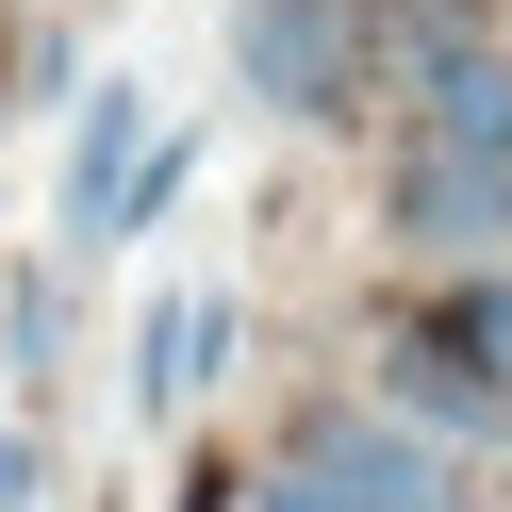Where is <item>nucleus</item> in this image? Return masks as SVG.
<instances>
[{
    "mask_svg": "<svg viewBox=\"0 0 512 512\" xmlns=\"http://www.w3.org/2000/svg\"><path fill=\"white\" fill-rule=\"evenodd\" d=\"M397 248H430V265H479V248H512V166H479V149H397Z\"/></svg>",
    "mask_w": 512,
    "mask_h": 512,
    "instance_id": "obj_3",
    "label": "nucleus"
},
{
    "mask_svg": "<svg viewBox=\"0 0 512 512\" xmlns=\"http://www.w3.org/2000/svg\"><path fill=\"white\" fill-rule=\"evenodd\" d=\"M232 67H248L265 116H347V100H364V17H347V0H248Z\"/></svg>",
    "mask_w": 512,
    "mask_h": 512,
    "instance_id": "obj_2",
    "label": "nucleus"
},
{
    "mask_svg": "<svg viewBox=\"0 0 512 512\" xmlns=\"http://www.w3.org/2000/svg\"><path fill=\"white\" fill-rule=\"evenodd\" d=\"M446 496H463V479H446L430 430H397V413H331L248 512H446Z\"/></svg>",
    "mask_w": 512,
    "mask_h": 512,
    "instance_id": "obj_1",
    "label": "nucleus"
},
{
    "mask_svg": "<svg viewBox=\"0 0 512 512\" xmlns=\"http://www.w3.org/2000/svg\"><path fill=\"white\" fill-rule=\"evenodd\" d=\"M463 364H479V380H496V397H512V281H496V298L463 314Z\"/></svg>",
    "mask_w": 512,
    "mask_h": 512,
    "instance_id": "obj_7",
    "label": "nucleus"
},
{
    "mask_svg": "<svg viewBox=\"0 0 512 512\" xmlns=\"http://www.w3.org/2000/svg\"><path fill=\"white\" fill-rule=\"evenodd\" d=\"M133 166H149V83H100V100L67 116V248H116Z\"/></svg>",
    "mask_w": 512,
    "mask_h": 512,
    "instance_id": "obj_4",
    "label": "nucleus"
},
{
    "mask_svg": "<svg viewBox=\"0 0 512 512\" xmlns=\"http://www.w3.org/2000/svg\"><path fill=\"white\" fill-rule=\"evenodd\" d=\"M215 347H232V298H199V281L149 298V331H133V413H182V397L215 380Z\"/></svg>",
    "mask_w": 512,
    "mask_h": 512,
    "instance_id": "obj_5",
    "label": "nucleus"
},
{
    "mask_svg": "<svg viewBox=\"0 0 512 512\" xmlns=\"http://www.w3.org/2000/svg\"><path fill=\"white\" fill-rule=\"evenodd\" d=\"M430 149H479V166H512V67H496V50H463V34L430 50Z\"/></svg>",
    "mask_w": 512,
    "mask_h": 512,
    "instance_id": "obj_6",
    "label": "nucleus"
},
{
    "mask_svg": "<svg viewBox=\"0 0 512 512\" xmlns=\"http://www.w3.org/2000/svg\"><path fill=\"white\" fill-rule=\"evenodd\" d=\"M34 479H50V463H34V430H0V512H34Z\"/></svg>",
    "mask_w": 512,
    "mask_h": 512,
    "instance_id": "obj_8",
    "label": "nucleus"
}]
</instances>
